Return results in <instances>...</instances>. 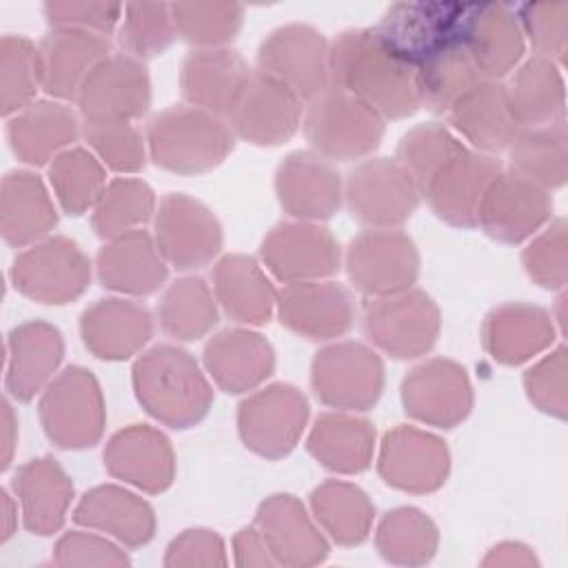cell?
<instances>
[{
    "instance_id": "cell-10",
    "label": "cell",
    "mask_w": 568,
    "mask_h": 568,
    "mask_svg": "<svg viewBox=\"0 0 568 568\" xmlns=\"http://www.w3.org/2000/svg\"><path fill=\"white\" fill-rule=\"evenodd\" d=\"M344 197L351 215L362 224L393 229L413 215L422 193L397 160L371 158L348 173Z\"/></svg>"
},
{
    "instance_id": "cell-26",
    "label": "cell",
    "mask_w": 568,
    "mask_h": 568,
    "mask_svg": "<svg viewBox=\"0 0 568 568\" xmlns=\"http://www.w3.org/2000/svg\"><path fill=\"white\" fill-rule=\"evenodd\" d=\"M251 71L233 49H193L182 62L180 87L191 106L226 118Z\"/></svg>"
},
{
    "instance_id": "cell-51",
    "label": "cell",
    "mask_w": 568,
    "mask_h": 568,
    "mask_svg": "<svg viewBox=\"0 0 568 568\" xmlns=\"http://www.w3.org/2000/svg\"><path fill=\"white\" fill-rule=\"evenodd\" d=\"M82 138L111 171L135 173L146 164V142L129 120H82Z\"/></svg>"
},
{
    "instance_id": "cell-45",
    "label": "cell",
    "mask_w": 568,
    "mask_h": 568,
    "mask_svg": "<svg viewBox=\"0 0 568 568\" xmlns=\"http://www.w3.org/2000/svg\"><path fill=\"white\" fill-rule=\"evenodd\" d=\"M311 504L320 524L339 544L353 546L366 539L373 521V506L357 486L335 479L326 481L313 490Z\"/></svg>"
},
{
    "instance_id": "cell-47",
    "label": "cell",
    "mask_w": 568,
    "mask_h": 568,
    "mask_svg": "<svg viewBox=\"0 0 568 568\" xmlns=\"http://www.w3.org/2000/svg\"><path fill=\"white\" fill-rule=\"evenodd\" d=\"M153 211L155 195L146 182L135 178H115L98 197L91 213V224L100 237L111 240L140 229L151 220Z\"/></svg>"
},
{
    "instance_id": "cell-22",
    "label": "cell",
    "mask_w": 568,
    "mask_h": 568,
    "mask_svg": "<svg viewBox=\"0 0 568 568\" xmlns=\"http://www.w3.org/2000/svg\"><path fill=\"white\" fill-rule=\"evenodd\" d=\"M388 486L408 493H430L446 481V444L415 426H397L384 435L377 462Z\"/></svg>"
},
{
    "instance_id": "cell-55",
    "label": "cell",
    "mask_w": 568,
    "mask_h": 568,
    "mask_svg": "<svg viewBox=\"0 0 568 568\" xmlns=\"http://www.w3.org/2000/svg\"><path fill=\"white\" fill-rule=\"evenodd\" d=\"M528 275L544 288L566 284V220H555L521 255Z\"/></svg>"
},
{
    "instance_id": "cell-29",
    "label": "cell",
    "mask_w": 568,
    "mask_h": 568,
    "mask_svg": "<svg viewBox=\"0 0 568 568\" xmlns=\"http://www.w3.org/2000/svg\"><path fill=\"white\" fill-rule=\"evenodd\" d=\"M64 342L55 326L33 320L7 335V390L18 402H31L58 371Z\"/></svg>"
},
{
    "instance_id": "cell-24",
    "label": "cell",
    "mask_w": 568,
    "mask_h": 568,
    "mask_svg": "<svg viewBox=\"0 0 568 568\" xmlns=\"http://www.w3.org/2000/svg\"><path fill=\"white\" fill-rule=\"evenodd\" d=\"M280 322L306 339H333L344 335L355 320L351 293L337 282L286 284L277 295Z\"/></svg>"
},
{
    "instance_id": "cell-40",
    "label": "cell",
    "mask_w": 568,
    "mask_h": 568,
    "mask_svg": "<svg viewBox=\"0 0 568 568\" xmlns=\"http://www.w3.org/2000/svg\"><path fill=\"white\" fill-rule=\"evenodd\" d=\"M308 453L328 470L359 473L368 468L375 448V428L362 417L324 413L308 435Z\"/></svg>"
},
{
    "instance_id": "cell-52",
    "label": "cell",
    "mask_w": 568,
    "mask_h": 568,
    "mask_svg": "<svg viewBox=\"0 0 568 568\" xmlns=\"http://www.w3.org/2000/svg\"><path fill=\"white\" fill-rule=\"evenodd\" d=\"M462 149L464 144L450 133L448 126L439 122H424L404 133L395 160L408 171L422 193L430 175Z\"/></svg>"
},
{
    "instance_id": "cell-34",
    "label": "cell",
    "mask_w": 568,
    "mask_h": 568,
    "mask_svg": "<svg viewBox=\"0 0 568 568\" xmlns=\"http://www.w3.org/2000/svg\"><path fill=\"white\" fill-rule=\"evenodd\" d=\"M58 224V211L42 180L24 169L9 171L0 191V229L11 246H31Z\"/></svg>"
},
{
    "instance_id": "cell-18",
    "label": "cell",
    "mask_w": 568,
    "mask_h": 568,
    "mask_svg": "<svg viewBox=\"0 0 568 568\" xmlns=\"http://www.w3.org/2000/svg\"><path fill=\"white\" fill-rule=\"evenodd\" d=\"M262 262L284 284L313 282L337 273L339 244L333 233L313 222H282L260 246Z\"/></svg>"
},
{
    "instance_id": "cell-44",
    "label": "cell",
    "mask_w": 568,
    "mask_h": 568,
    "mask_svg": "<svg viewBox=\"0 0 568 568\" xmlns=\"http://www.w3.org/2000/svg\"><path fill=\"white\" fill-rule=\"evenodd\" d=\"M162 331L182 342L204 337L217 324V308L211 288L202 277L175 280L158 304Z\"/></svg>"
},
{
    "instance_id": "cell-3",
    "label": "cell",
    "mask_w": 568,
    "mask_h": 568,
    "mask_svg": "<svg viewBox=\"0 0 568 568\" xmlns=\"http://www.w3.org/2000/svg\"><path fill=\"white\" fill-rule=\"evenodd\" d=\"M235 135L217 115L197 106H169L146 126L151 160L173 173L193 175L215 169L233 151Z\"/></svg>"
},
{
    "instance_id": "cell-42",
    "label": "cell",
    "mask_w": 568,
    "mask_h": 568,
    "mask_svg": "<svg viewBox=\"0 0 568 568\" xmlns=\"http://www.w3.org/2000/svg\"><path fill=\"white\" fill-rule=\"evenodd\" d=\"M510 169L541 189H557L566 182V122L521 129L508 144Z\"/></svg>"
},
{
    "instance_id": "cell-49",
    "label": "cell",
    "mask_w": 568,
    "mask_h": 568,
    "mask_svg": "<svg viewBox=\"0 0 568 568\" xmlns=\"http://www.w3.org/2000/svg\"><path fill=\"white\" fill-rule=\"evenodd\" d=\"M175 33L197 49L226 47L244 20L237 2H171Z\"/></svg>"
},
{
    "instance_id": "cell-41",
    "label": "cell",
    "mask_w": 568,
    "mask_h": 568,
    "mask_svg": "<svg viewBox=\"0 0 568 568\" xmlns=\"http://www.w3.org/2000/svg\"><path fill=\"white\" fill-rule=\"evenodd\" d=\"M257 524L268 550L280 552L282 561L306 564L326 555L328 546L293 495L268 497L257 513Z\"/></svg>"
},
{
    "instance_id": "cell-25",
    "label": "cell",
    "mask_w": 568,
    "mask_h": 568,
    "mask_svg": "<svg viewBox=\"0 0 568 568\" xmlns=\"http://www.w3.org/2000/svg\"><path fill=\"white\" fill-rule=\"evenodd\" d=\"M111 53L106 36L80 29H49L38 42L42 91L55 100H75L93 67Z\"/></svg>"
},
{
    "instance_id": "cell-60",
    "label": "cell",
    "mask_w": 568,
    "mask_h": 568,
    "mask_svg": "<svg viewBox=\"0 0 568 568\" xmlns=\"http://www.w3.org/2000/svg\"><path fill=\"white\" fill-rule=\"evenodd\" d=\"M18 526V504L9 495L7 488H2V541H7Z\"/></svg>"
},
{
    "instance_id": "cell-12",
    "label": "cell",
    "mask_w": 568,
    "mask_h": 568,
    "mask_svg": "<svg viewBox=\"0 0 568 568\" xmlns=\"http://www.w3.org/2000/svg\"><path fill=\"white\" fill-rule=\"evenodd\" d=\"M346 273L364 295H395L415 284L419 255L406 233L397 229H371L348 244Z\"/></svg>"
},
{
    "instance_id": "cell-1",
    "label": "cell",
    "mask_w": 568,
    "mask_h": 568,
    "mask_svg": "<svg viewBox=\"0 0 568 568\" xmlns=\"http://www.w3.org/2000/svg\"><path fill=\"white\" fill-rule=\"evenodd\" d=\"M328 73L333 87L382 118L399 120L419 109L415 69L388 49L375 27L339 31L328 47Z\"/></svg>"
},
{
    "instance_id": "cell-21",
    "label": "cell",
    "mask_w": 568,
    "mask_h": 568,
    "mask_svg": "<svg viewBox=\"0 0 568 568\" xmlns=\"http://www.w3.org/2000/svg\"><path fill=\"white\" fill-rule=\"evenodd\" d=\"M402 402L410 417L430 426L453 428L470 413L473 390L459 364L430 359L404 377Z\"/></svg>"
},
{
    "instance_id": "cell-58",
    "label": "cell",
    "mask_w": 568,
    "mask_h": 568,
    "mask_svg": "<svg viewBox=\"0 0 568 568\" xmlns=\"http://www.w3.org/2000/svg\"><path fill=\"white\" fill-rule=\"evenodd\" d=\"M55 561L58 564H126V557L120 555L118 548L106 539L73 530L58 541Z\"/></svg>"
},
{
    "instance_id": "cell-2",
    "label": "cell",
    "mask_w": 568,
    "mask_h": 568,
    "mask_svg": "<svg viewBox=\"0 0 568 568\" xmlns=\"http://www.w3.org/2000/svg\"><path fill=\"white\" fill-rule=\"evenodd\" d=\"M133 388L142 408L171 428L195 426L213 402L193 355L173 344H158L135 362Z\"/></svg>"
},
{
    "instance_id": "cell-28",
    "label": "cell",
    "mask_w": 568,
    "mask_h": 568,
    "mask_svg": "<svg viewBox=\"0 0 568 568\" xmlns=\"http://www.w3.org/2000/svg\"><path fill=\"white\" fill-rule=\"evenodd\" d=\"M104 468L146 493H162L171 486L175 459L169 439L146 426L133 424L118 430L104 448Z\"/></svg>"
},
{
    "instance_id": "cell-6",
    "label": "cell",
    "mask_w": 568,
    "mask_h": 568,
    "mask_svg": "<svg viewBox=\"0 0 568 568\" xmlns=\"http://www.w3.org/2000/svg\"><path fill=\"white\" fill-rule=\"evenodd\" d=\"M11 282L16 291L40 304H69L78 300L91 282V262L78 242L53 235L44 237L11 264Z\"/></svg>"
},
{
    "instance_id": "cell-4",
    "label": "cell",
    "mask_w": 568,
    "mask_h": 568,
    "mask_svg": "<svg viewBox=\"0 0 568 568\" xmlns=\"http://www.w3.org/2000/svg\"><path fill=\"white\" fill-rule=\"evenodd\" d=\"M302 124L315 153L337 162L368 155L384 135V118L333 84L308 102Z\"/></svg>"
},
{
    "instance_id": "cell-9",
    "label": "cell",
    "mask_w": 568,
    "mask_h": 568,
    "mask_svg": "<svg viewBox=\"0 0 568 568\" xmlns=\"http://www.w3.org/2000/svg\"><path fill=\"white\" fill-rule=\"evenodd\" d=\"M317 399L337 410H366L384 390V364L359 342H339L317 351L311 368Z\"/></svg>"
},
{
    "instance_id": "cell-37",
    "label": "cell",
    "mask_w": 568,
    "mask_h": 568,
    "mask_svg": "<svg viewBox=\"0 0 568 568\" xmlns=\"http://www.w3.org/2000/svg\"><path fill=\"white\" fill-rule=\"evenodd\" d=\"M213 288L226 315L240 324L268 322L277 304L271 280L248 255L222 257L213 268Z\"/></svg>"
},
{
    "instance_id": "cell-30",
    "label": "cell",
    "mask_w": 568,
    "mask_h": 568,
    "mask_svg": "<svg viewBox=\"0 0 568 568\" xmlns=\"http://www.w3.org/2000/svg\"><path fill=\"white\" fill-rule=\"evenodd\" d=\"M446 115L462 138L488 155L506 151L521 131L499 80H479L457 98Z\"/></svg>"
},
{
    "instance_id": "cell-27",
    "label": "cell",
    "mask_w": 568,
    "mask_h": 568,
    "mask_svg": "<svg viewBox=\"0 0 568 568\" xmlns=\"http://www.w3.org/2000/svg\"><path fill=\"white\" fill-rule=\"evenodd\" d=\"M80 333L95 357L120 362L135 355L151 339L153 320L146 306L133 300L104 297L84 308Z\"/></svg>"
},
{
    "instance_id": "cell-43",
    "label": "cell",
    "mask_w": 568,
    "mask_h": 568,
    "mask_svg": "<svg viewBox=\"0 0 568 568\" xmlns=\"http://www.w3.org/2000/svg\"><path fill=\"white\" fill-rule=\"evenodd\" d=\"M479 80L484 78L459 40L439 49L415 67L419 106H426L433 113H446L457 98Z\"/></svg>"
},
{
    "instance_id": "cell-16",
    "label": "cell",
    "mask_w": 568,
    "mask_h": 568,
    "mask_svg": "<svg viewBox=\"0 0 568 568\" xmlns=\"http://www.w3.org/2000/svg\"><path fill=\"white\" fill-rule=\"evenodd\" d=\"M550 213L552 197L546 189L513 169H501L481 195L477 226L497 242L517 244L544 226Z\"/></svg>"
},
{
    "instance_id": "cell-8",
    "label": "cell",
    "mask_w": 568,
    "mask_h": 568,
    "mask_svg": "<svg viewBox=\"0 0 568 568\" xmlns=\"http://www.w3.org/2000/svg\"><path fill=\"white\" fill-rule=\"evenodd\" d=\"M331 42L311 24L291 22L273 29L257 49V69L282 82L302 102L331 84Z\"/></svg>"
},
{
    "instance_id": "cell-56",
    "label": "cell",
    "mask_w": 568,
    "mask_h": 568,
    "mask_svg": "<svg viewBox=\"0 0 568 568\" xmlns=\"http://www.w3.org/2000/svg\"><path fill=\"white\" fill-rule=\"evenodd\" d=\"M42 13L51 29H80L106 36L122 22L124 4L111 2H44Z\"/></svg>"
},
{
    "instance_id": "cell-20",
    "label": "cell",
    "mask_w": 568,
    "mask_h": 568,
    "mask_svg": "<svg viewBox=\"0 0 568 568\" xmlns=\"http://www.w3.org/2000/svg\"><path fill=\"white\" fill-rule=\"evenodd\" d=\"M459 42L484 80L506 78L524 55V33L508 4H466Z\"/></svg>"
},
{
    "instance_id": "cell-38",
    "label": "cell",
    "mask_w": 568,
    "mask_h": 568,
    "mask_svg": "<svg viewBox=\"0 0 568 568\" xmlns=\"http://www.w3.org/2000/svg\"><path fill=\"white\" fill-rule=\"evenodd\" d=\"M504 87L510 111L521 129L564 120V75L552 60L532 53L515 67Z\"/></svg>"
},
{
    "instance_id": "cell-53",
    "label": "cell",
    "mask_w": 568,
    "mask_h": 568,
    "mask_svg": "<svg viewBox=\"0 0 568 568\" xmlns=\"http://www.w3.org/2000/svg\"><path fill=\"white\" fill-rule=\"evenodd\" d=\"M437 530L417 508H397L388 513L377 532V546L393 561H424L433 555Z\"/></svg>"
},
{
    "instance_id": "cell-57",
    "label": "cell",
    "mask_w": 568,
    "mask_h": 568,
    "mask_svg": "<svg viewBox=\"0 0 568 568\" xmlns=\"http://www.w3.org/2000/svg\"><path fill=\"white\" fill-rule=\"evenodd\" d=\"M524 384L530 402L555 417H566V346H557L550 355L526 371Z\"/></svg>"
},
{
    "instance_id": "cell-23",
    "label": "cell",
    "mask_w": 568,
    "mask_h": 568,
    "mask_svg": "<svg viewBox=\"0 0 568 568\" xmlns=\"http://www.w3.org/2000/svg\"><path fill=\"white\" fill-rule=\"evenodd\" d=\"M275 193L288 215L313 222L337 213L344 189L331 160L311 151H295L275 171Z\"/></svg>"
},
{
    "instance_id": "cell-14",
    "label": "cell",
    "mask_w": 568,
    "mask_h": 568,
    "mask_svg": "<svg viewBox=\"0 0 568 568\" xmlns=\"http://www.w3.org/2000/svg\"><path fill=\"white\" fill-rule=\"evenodd\" d=\"M306 419V397L291 384L266 386L248 395L237 410L244 446L268 459L284 457L295 448Z\"/></svg>"
},
{
    "instance_id": "cell-46",
    "label": "cell",
    "mask_w": 568,
    "mask_h": 568,
    "mask_svg": "<svg viewBox=\"0 0 568 568\" xmlns=\"http://www.w3.org/2000/svg\"><path fill=\"white\" fill-rule=\"evenodd\" d=\"M53 193L69 215H82L95 206L106 186L102 162L82 146H71L49 166Z\"/></svg>"
},
{
    "instance_id": "cell-5",
    "label": "cell",
    "mask_w": 568,
    "mask_h": 568,
    "mask_svg": "<svg viewBox=\"0 0 568 568\" xmlns=\"http://www.w3.org/2000/svg\"><path fill=\"white\" fill-rule=\"evenodd\" d=\"M40 422L60 448H89L104 430V399L98 379L82 366L64 368L40 399Z\"/></svg>"
},
{
    "instance_id": "cell-31",
    "label": "cell",
    "mask_w": 568,
    "mask_h": 568,
    "mask_svg": "<svg viewBox=\"0 0 568 568\" xmlns=\"http://www.w3.org/2000/svg\"><path fill=\"white\" fill-rule=\"evenodd\" d=\"M95 268L104 288L129 295H149L166 280V260L144 229L111 237L100 248Z\"/></svg>"
},
{
    "instance_id": "cell-13",
    "label": "cell",
    "mask_w": 568,
    "mask_h": 568,
    "mask_svg": "<svg viewBox=\"0 0 568 568\" xmlns=\"http://www.w3.org/2000/svg\"><path fill=\"white\" fill-rule=\"evenodd\" d=\"M155 246L180 271L206 266L222 248V226L213 211L186 193L162 197L153 220Z\"/></svg>"
},
{
    "instance_id": "cell-15",
    "label": "cell",
    "mask_w": 568,
    "mask_h": 568,
    "mask_svg": "<svg viewBox=\"0 0 568 568\" xmlns=\"http://www.w3.org/2000/svg\"><path fill=\"white\" fill-rule=\"evenodd\" d=\"M300 122L302 100L260 69L251 71L226 115L231 133L257 146H277L291 140Z\"/></svg>"
},
{
    "instance_id": "cell-48",
    "label": "cell",
    "mask_w": 568,
    "mask_h": 568,
    "mask_svg": "<svg viewBox=\"0 0 568 568\" xmlns=\"http://www.w3.org/2000/svg\"><path fill=\"white\" fill-rule=\"evenodd\" d=\"M42 89L38 44L24 36H4L0 40V111L11 118L33 104Z\"/></svg>"
},
{
    "instance_id": "cell-33",
    "label": "cell",
    "mask_w": 568,
    "mask_h": 568,
    "mask_svg": "<svg viewBox=\"0 0 568 568\" xmlns=\"http://www.w3.org/2000/svg\"><path fill=\"white\" fill-rule=\"evenodd\" d=\"M204 364L222 390L246 393L273 373L275 355L260 333L226 328L204 346Z\"/></svg>"
},
{
    "instance_id": "cell-39",
    "label": "cell",
    "mask_w": 568,
    "mask_h": 568,
    "mask_svg": "<svg viewBox=\"0 0 568 568\" xmlns=\"http://www.w3.org/2000/svg\"><path fill=\"white\" fill-rule=\"evenodd\" d=\"M73 519L82 526L104 530L129 546L146 544L155 528L151 506L120 486H98L84 493Z\"/></svg>"
},
{
    "instance_id": "cell-32",
    "label": "cell",
    "mask_w": 568,
    "mask_h": 568,
    "mask_svg": "<svg viewBox=\"0 0 568 568\" xmlns=\"http://www.w3.org/2000/svg\"><path fill=\"white\" fill-rule=\"evenodd\" d=\"M82 133L71 106L58 100H38L16 113L7 124L13 153L33 166L53 162Z\"/></svg>"
},
{
    "instance_id": "cell-54",
    "label": "cell",
    "mask_w": 568,
    "mask_h": 568,
    "mask_svg": "<svg viewBox=\"0 0 568 568\" xmlns=\"http://www.w3.org/2000/svg\"><path fill=\"white\" fill-rule=\"evenodd\" d=\"M515 16L535 55L559 64L568 40V2H528L515 7Z\"/></svg>"
},
{
    "instance_id": "cell-36",
    "label": "cell",
    "mask_w": 568,
    "mask_h": 568,
    "mask_svg": "<svg viewBox=\"0 0 568 568\" xmlns=\"http://www.w3.org/2000/svg\"><path fill=\"white\" fill-rule=\"evenodd\" d=\"M481 335L497 362L521 364L552 344L555 326L539 306L504 304L486 317Z\"/></svg>"
},
{
    "instance_id": "cell-7",
    "label": "cell",
    "mask_w": 568,
    "mask_h": 568,
    "mask_svg": "<svg viewBox=\"0 0 568 568\" xmlns=\"http://www.w3.org/2000/svg\"><path fill=\"white\" fill-rule=\"evenodd\" d=\"M366 337L395 359H413L433 348L439 335V308L422 291L373 297L364 306Z\"/></svg>"
},
{
    "instance_id": "cell-59",
    "label": "cell",
    "mask_w": 568,
    "mask_h": 568,
    "mask_svg": "<svg viewBox=\"0 0 568 568\" xmlns=\"http://www.w3.org/2000/svg\"><path fill=\"white\" fill-rule=\"evenodd\" d=\"M18 442V419L9 399H2V470L11 466Z\"/></svg>"
},
{
    "instance_id": "cell-50",
    "label": "cell",
    "mask_w": 568,
    "mask_h": 568,
    "mask_svg": "<svg viewBox=\"0 0 568 568\" xmlns=\"http://www.w3.org/2000/svg\"><path fill=\"white\" fill-rule=\"evenodd\" d=\"M178 38L171 4L166 2H129L124 4L118 42L126 55L149 60L164 53Z\"/></svg>"
},
{
    "instance_id": "cell-17",
    "label": "cell",
    "mask_w": 568,
    "mask_h": 568,
    "mask_svg": "<svg viewBox=\"0 0 568 568\" xmlns=\"http://www.w3.org/2000/svg\"><path fill=\"white\" fill-rule=\"evenodd\" d=\"M82 120H135L149 111L151 80L144 62L109 53L84 80L78 98Z\"/></svg>"
},
{
    "instance_id": "cell-35",
    "label": "cell",
    "mask_w": 568,
    "mask_h": 568,
    "mask_svg": "<svg viewBox=\"0 0 568 568\" xmlns=\"http://www.w3.org/2000/svg\"><path fill=\"white\" fill-rule=\"evenodd\" d=\"M13 490L22 506L24 526L33 535H51L62 526L73 497V484L53 457L22 464L16 473Z\"/></svg>"
},
{
    "instance_id": "cell-19",
    "label": "cell",
    "mask_w": 568,
    "mask_h": 568,
    "mask_svg": "<svg viewBox=\"0 0 568 568\" xmlns=\"http://www.w3.org/2000/svg\"><path fill=\"white\" fill-rule=\"evenodd\" d=\"M501 171L495 155L462 149L450 155L424 184L422 195L435 215L453 226H477V209L490 180Z\"/></svg>"
},
{
    "instance_id": "cell-11",
    "label": "cell",
    "mask_w": 568,
    "mask_h": 568,
    "mask_svg": "<svg viewBox=\"0 0 568 568\" xmlns=\"http://www.w3.org/2000/svg\"><path fill=\"white\" fill-rule=\"evenodd\" d=\"M464 2H393L375 27L388 49L413 69L459 40Z\"/></svg>"
}]
</instances>
